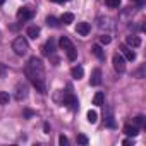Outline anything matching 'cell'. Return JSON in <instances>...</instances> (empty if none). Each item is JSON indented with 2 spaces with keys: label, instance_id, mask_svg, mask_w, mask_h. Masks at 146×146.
I'll return each instance as SVG.
<instances>
[{
  "label": "cell",
  "instance_id": "9",
  "mask_svg": "<svg viewBox=\"0 0 146 146\" xmlns=\"http://www.w3.org/2000/svg\"><path fill=\"white\" fill-rule=\"evenodd\" d=\"M90 84H91V86H100V84H102V70H100V69H95V70L91 72Z\"/></svg>",
  "mask_w": 146,
  "mask_h": 146
},
{
  "label": "cell",
  "instance_id": "13",
  "mask_svg": "<svg viewBox=\"0 0 146 146\" xmlns=\"http://www.w3.org/2000/svg\"><path fill=\"white\" fill-rule=\"evenodd\" d=\"M137 132H139V129H137L136 125H131V124H125V125H124V134H127V136H131V137H136Z\"/></svg>",
  "mask_w": 146,
  "mask_h": 146
},
{
  "label": "cell",
  "instance_id": "20",
  "mask_svg": "<svg viewBox=\"0 0 146 146\" xmlns=\"http://www.w3.org/2000/svg\"><path fill=\"white\" fill-rule=\"evenodd\" d=\"M46 24L52 26V28H58V26H60V24H58V19L53 17V16H48V17H46Z\"/></svg>",
  "mask_w": 146,
  "mask_h": 146
},
{
  "label": "cell",
  "instance_id": "23",
  "mask_svg": "<svg viewBox=\"0 0 146 146\" xmlns=\"http://www.w3.org/2000/svg\"><path fill=\"white\" fill-rule=\"evenodd\" d=\"M110 41H112V38H110L108 35H102V36H100V43H102V45H108Z\"/></svg>",
  "mask_w": 146,
  "mask_h": 146
},
{
  "label": "cell",
  "instance_id": "6",
  "mask_svg": "<svg viewBox=\"0 0 146 146\" xmlns=\"http://www.w3.org/2000/svg\"><path fill=\"white\" fill-rule=\"evenodd\" d=\"M120 53H122V57H124L125 60H129V62L136 60V53H134V50H132L131 46H127V45H120Z\"/></svg>",
  "mask_w": 146,
  "mask_h": 146
},
{
  "label": "cell",
  "instance_id": "7",
  "mask_svg": "<svg viewBox=\"0 0 146 146\" xmlns=\"http://www.w3.org/2000/svg\"><path fill=\"white\" fill-rule=\"evenodd\" d=\"M28 96V86L24 84V83H17L16 84V98L21 102V100H24Z\"/></svg>",
  "mask_w": 146,
  "mask_h": 146
},
{
  "label": "cell",
  "instance_id": "25",
  "mask_svg": "<svg viewBox=\"0 0 146 146\" xmlns=\"http://www.w3.org/2000/svg\"><path fill=\"white\" fill-rule=\"evenodd\" d=\"M78 143H79V144H88L90 141H88V137H86L84 134H79V136H78Z\"/></svg>",
  "mask_w": 146,
  "mask_h": 146
},
{
  "label": "cell",
  "instance_id": "4",
  "mask_svg": "<svg viewBox=\"0 0 146 146\" xmlns=\"http://www.w3.org/2000/svg\"><path fill=\"white\" fill-rule=\"evenodd\" d=\"M112 62H113V69L119 72V74L125 72V58L122 57V53H115L113 58H112Z\"/></svg>",
  "mask_w": 146,
  "mask_h": 146
},
{
  "label": "cell",
  "instance_id": "16",
  "mask_svg": "<svg viewBox=\"0 0 146 146\" xmlns=\"http://www.w3.org/2000/svg\"><path fill=\"white\" fill-rule=\"evenodd\" d=\"M91 52L95 53V57H96V58H100V60H103V58H105V52L102 50V46H100V45H93V46H91Z\"/></svg>",
  "mask_w": 146,
  "mask_h": 146
},
{
  "label": "cell",
  "instance_id": "21",
  "mask_svg": "<svg viewBox=\"0 0 146 146\" xmlns=\"http://www.w3.org/2000/svg\"><path fill=\"white\" fill-rule=\"evenodd\" d=\"M96 120H98V113H96L95 110H90V112H88V122H90V124H95Z\"/></svg>",
  "mask_w": 146,
  "mask_h": 146
},
{
  "label": "cell",
  "instance_id": "1",
  "mask_svg": "<svg viewBox=\"0 0 146 146\" xmlns=\"http://www.w3.org/2000/svg\"><path fill=\"white\" fill-rule=\"evenodd\" d=\"M24 72L29 79V83L40 91L41 95L46 93V79H45V65L38 57H31L24 67Z\"/></svg>",
  "mask_w": 146,
  "mask_h": 146
},
{
  "label": "cell",
  "instance_id": "26",
  "mask_svg": "<svg viewBox=\"0 0 146 146\" xmlns=\"http://www.w3.org/2000/svg\"><path fill=\"white\" fill-rule=\"evenodd\" d=\"M67 143H69V141H67V137H65L64 134H60V136H58V144H60V146H65Z\"/></svg>",
  "mask_w": 146,
  "mask_h": 146
},
{
  "label": "cell",
  "instance_id": "11",
  "mask_svg": "<svg viewBox=\"0 0 146 146\" xmlns=\"http://www.w3.org/2000/svg\"><path fill=\"white\" fill-rule=\"evenodd\" d=\"M90 31H91V26H90L88 23H79V24H78V28H76V33H78V35H81V36H88V35H90Z\"/></svg>",
  "mask_w": 146,
  "mask_h": 146
},
{
  "label": "cell",
  "instance_id": "22",
  "mask_svg": "<svg viewBox=\"0 0 146 146\" xmlns=\"http://www.w3.org/2000/svg\"><path fill=\"white\" fill-rule=\"evenodd\" d=\"M120 2H122V0H105V4H107L108 7H112V9H117V7L120 5Z\"/></svg>",
  "mask_w": 146,
  "mask_h": 146
},
{
  "label": "cell",
  "instance_id": "10",
  "mask_svg": "<svg viewBox=\"0 0 146 146\" xmlns=\"http://www.w3.org/2000/svg\"><path fill=\"white\" fill-rule=\"evenodd\" d=\"M41 52H43V55H46V57H50V55H53V52H55V41L50 38L45 45H43V48H41Z\"/></svg>",
  "mask_w": 146,
  "mask_h": 146
},
{
  "label": "cell",
  "instance_id": "2",
  "mask_svg": "<svg viewBox=\"0 0 146 146\" xmlns=\"http://www.w3.org/2000/svg\"><path fill=\"white\" fill-rule=\"evenodd\" d=\"M58 43H60V46H62V50L65 52V55H67L69 60H76V58H78V50H76V46L72 45V41H70L67 36H62Z\"/></svg>",
  "mask_w": 146,
  "mask_h": 146
},
{
  "label": "cell",
  "instance_id": "14",
  "mask_svg": "<svg viewBox=\"0 0 146 146\" xmlns=\"http://www.w3.org/2000/svg\"><path fill=\"white\" fill-rule=\"evenodd\" d=\"M26 36H29L31 40H36V38L40 36V28H38V26H29V28L26 29Z\"/></svg>",
  "mask_w": 146,
  "mask_h": 146
},
{
  "label": "cell",
  "instance_id": "8",
  "mask_svg": "<svg viewBox=\"0 0 146 146\" xmlns=\"http://www.w3.org/2000/svg\"><path fill=\"white\" fill-rule=\"evenodd\" d=\"M31 17H33V11L29 7H21L17 11V19L19 21H29Z\"/></svg>",
  "mask_w": 146,
  "mask_h": 146
},
{
  "label": "cell",
  "instance_id": "19",
  "mask_svg": "<svg viewBox=\"0 0 146 146\" xmlns=\"http://www.w3.org/2000/svg\"><path fill=\"white\" fill-rule=\"evenodd\" d=\"M9 100H11L9 93H5V91H0V105H9Z\"/></svg>",
  "mask_w": 146,
  "mask_h": 146
},
{
  "label": "cell",
  "instance_id": "27",
  "mask_svg": "<svg viewBox=\"0 0 146 146\" xmlns=\"http://www.w3.org/2000/svg\"><path fill=\"white\" fill-rule=\"evenodd\" d=\"M107 125H108V127H115V122L112 120V117H108V120H107Z\"/></svg>",
  "mask_w": 146,
  "mask_h": 146
},
{
  "label": "cell",
  "instance_id": "3",
  "mask_svg": "<svg viewBox=\"0 0 146 146\" xmlns=\"http://www.w3.org/2000/svg\"><path fill=\"white\" fill-rule=\"evenodd\" d=\"M12 50H14L16 55L24 57V55L28 53V50H29V43H28V40H26L24 36H17V38L12 41Z\"/></svg>",
  "mask_w": 146,
  "mask_h": 146
},
{
  "label": "cell",
  "instance_id": "29",
  "mask_svg": "<svg viewBox=\"0 0 146 146\" xmlns=\"http://www.w3.org/2000/svg\"><path fill=\"white\" fill-rule=\"evenodd\" d=\"M50 2H67V0H50Z\"/></svg>",
  "mask_w": 146,
  "mask_h": 146
},
{
  "label": "cell",
  "instance_id": "24",
  "mask_svg": "<svg viewBox=\"0 0 146 146\" xmlns=\"http://www.w3.org/2000/svg\"><path fill=\"white\" fill-rule=\"evenodd\" d=\"M134 122H136V127H143V125H144V117H143V115H137Z\"/></svg>",
  "mask_w": 146,
  "mask_h": 146
},
{
  "label": "cell",
  "instance_id": "30",
  "mask_svg": "<svg viewBox=\"0 0 146 146\" xmlns=\"http://www.w3.org/2000/svg\"><path fill=\"white\" fill-rule=\"evenodd\" d=\"M136 2H137V4H139V5H141V4H143V2H144V0H136Z\"/></svg>",
  "mask_w": 146,
  "mask_h": 146
},
{
  "label": "cell",
  "instance_id": "18",
  "mask_svg": "<svg viewBox=\"0 0 146 146\" xmlns=\"http://www.w3.org/2000/svg\"><path fill=\"white\" fill-rule=\"evenodd\" d=\"M60 21H62L64 24H70L72 21H74V14H70V12H67V14H64V16L60 17Z\"/></svg>",
  "mask_w": 146,
  "mask_h": 146
},
{
  "label": "cell",
  "instance_id": "31",
  "mask_svg": "<svg viewBox=\"0 0 146 146\" xmlns=\"http://www.w3.org/2000/svg\"><path fill=\"white\" fill-rule=\"evenodd\" d=\"M4 2H5V0H0V5H2V4H4Z\"/></svg>",
  "mask_w": 146,
  "mask_h": 146
},
{
  "label": "cell",
  "instance_id": "17",
  "mask_svg": "<svg viewBox=\"0 0 146 146\" xmlns=\"http://www.w3.org/2000/svg\"><path fill=\"white\" fill-rule=\"evenodd\" d=\"M103 102H105V95H103L102 91H98V93L93 96V105H103Z\"/></svg>",
  "mask_w": 146,
  "mask_h": 146
},
{
  "label": "cell",
  "instance_id": "15",
  "mask_svg": "<svg viewBox=\"0 0 146 146\" xmlns=\"http://www.w3.org/2000/svg\"><path fill=\"white\" fill-rule=\"evenodd\" d=\"M127 45L131 46V48H137L139 45H141V40H139V36H136V35H131V36H127Z\"/></svg>",
  "mask_w": 146,
  "mask_h": 146
},
{
  "label": "cell",
  "instance_id": "5",
  "mask_svg": "<svg viewBox=\"0 0 146 146\" xmlns=\"http://www.w3.org/2000/svg\"><path fill=\"white\" fill-rule=\"evenodd\" d=\"M64 105H69L70 108H78L79 107V102H78V98L74 96V93H72L70 90H67L65 93H64Z\"/></svg>",
  "mask_w": 146,
  "mask_h": 146
},
{
  "label": "cell",
  "instance_id": "12",
  "mask_svg": "<svg viewBox=\"0 0 146 146\" xmlns=\"http://www.w3.org/2000/svg\"><path fill=\"white\" fill-rule=\"evenodd\" d=\"M70 76L74 78V79H81L83 76H84V69L81 67V65H74L70 69Z\"/></svg>",
  "mask_w": 146,
  "mask_h": 146
},
{
  "label": "cell",
  "instance_id": "28",
  "mask_svg": "<svg viewBox=\"0 0 146 146\" xmlns=\"http://www.w3.org/2000/svg\"><path fill=\"white\" fill-rule=\"evenodd\" d=\"M4 76H5V69L0 65V78H4Z\"/></svg>",
  "mask_w": 146,
  "mask_h": 146
}]
</instances>
